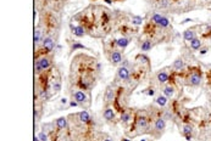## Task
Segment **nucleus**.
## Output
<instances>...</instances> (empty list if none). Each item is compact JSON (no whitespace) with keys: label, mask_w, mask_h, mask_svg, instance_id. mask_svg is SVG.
<instances>
[{"label":"nucleus","mask_w":211,"mask_h":141,"mask_svg":"<svg viewBox=\"0 0 211 141\" xmlns=\"http://www.w3.org/2000/svg\"><path fill=\"white\" fill-rule=\"evenodd\" d=\"M131 119H132V114H131L128 111H123L122 112V114H121V123L122 124H127V123H129L131 122Z\"/></svg>","instance_id":"obj_20"},{"label":"nucleus","mask_w":211,"mask_h":141,"mask_svg":"<svg viewBox=\"0 0 211 141\" xmlns=\"http://www.w3.org/2000/svg\"><path fill=\"white\" fill-rule=\"evenodd\" d=\"M149 123H148V118L145 116H139L136 119V129L143 130V129H148Z\"/></svg>","instance_id":"obj_8"},{"label":"nucleus","mask_w":211,"mask_h":141,"mask_svg":"<svg viewBox=\"0 0 211 141\" xmlns=\"http://www.w3.org/2000/svg\"><path fill=\"white\" fill-rule=\"evenodd\" d=\"M132 23H133V24H137V26L142 24V23H143V18L139 17V16H132Z\"/></svg>","instance_id":"obj_27"},{"label":"nucleus","mask_w":211,"mask_h":141,"mask_svg":"<svg viewBox=\"0 0 211 141\" xmlns=\"http://www.w3.org/2000/svg\"><path fill=\"white\" fill-rule=\"evenodd\" d=\"M103 141H114V140H112V139H110V137H107V139H104Z\"/></svg>","instance_id":"obj_32"},{"label":"nucleus","mask_w":211,"mask_h":141,"mask_svg":"<svg viewBox=\"0 0 211 141\" xmlns=\"http://www.w3.org/2000/svg\"><path fill=\"white\" fill-rule=\"evenodd\" d=\"M70 27H71V31L72 33L76 35V37H84L86 35V28L82 26V24H79V26H72V24H70Z\"/></svg>","instance_id":"obj_12"},{"label":"nucleus","mask_w":211,"mask_h":141,"mask_svg":"<svg viewBox=\"0 0 211 141\" xmlns=\"http://www.w3.org/2000/svg\"><path fill=\"white\" fill-rule=\"evenodd\" d=\"M36 60H38V61H39V65H41V67H42V69L44 70V72L51 68L53 58L50 57V56H48V55H43V56H41V57H36Z\"/></svg>","instance_id":"obj_6"},{"label":"nucleus","mask_w":211,"mask_h":141,"mask_svg":"<svg viewBox=\"0 0 211 141\" xmlns=\"http://www.w3.org/2000/svg\"><path fill=\"white\" fill-rule=\"evenodd\" d=\"M155 101H156V104H157L159 106H162V107H164V106L167 104V97H166L165 95H160V96L156 97Z\"/></svg>","instance_id":"obj_24"},{"label":"nucleus","mask_w":211,"mask_h":141,"mask_svg":"<svg viewBox=\"0 0 211 141\" xmlns=\"http://www.w3.org/2000/svg\"><path fill=\"white\" fill-rule=\"evenodd\" d=\"M162 91H164V95H165L167 99H171V97L175 96V88H173L172 85H166V86L162 89Z\"/></svg>","instance_id":"obj_17"},{"label":"nucleus","mask_w":211,"mask_h":141,"mask_svg":"<svg viewBox=\"0 0 211 141\" xmlns=\"http://www.w3.org/2000/svg\"><path fill=\"white\" fill-rule=\"evenodd\" d=\"M104 118L107 120V122H112V120L115 119V111L112 108V106H106L105 109H104Z\"/></svg>","instance_id":"obj_10"},{"label":"nucleus","mask_w":211,"mask_h":141,"mask_svg":"<svg viewBox=\"0 0 211 141\" xmlns=\"http://www.w3.org/2000/svg\"><path fill=\"white\" fill-rule=\"evenodd\" d=\"M142 141H146V140H142Z\"/></svg>","instance_id":"obj_34"},{"label":"nucleus","mask_w":211,"mask_h":141,"mask_svg":"<svg viewBox=\"0 0 211 141\" xmlns=\"http://www.w3.org/2000/svg\"><path fill=\"white\" fill-rule=\"evenodd\" d=\"M165 129H166V120H165V118H164V117H159V118L155 119L153 130L150 132V134H152L154 137L159 139L160 136L164 134Z\"/></svg>","instance_id":"obj_2"},{"label":"nucleus","mask_w":211,"mask_h":141,"mask_svg":"<svg viewBox=\"0 0 211 141\" xmlns=\"http://www.w3.org/2000/svg\"><path fill=\"white\" fill-rule=\"evenodd\" d=\"M153 43L150 42V40H144V42H142V44H140V50L142 51H144V53H146V51H150V50L153 49Z\"/></svg>","instance_id":"obj_19"},{"label":"nucleus","mask_w":211,"mask_h":141,"mask_svg":"<svg viewBox=\"0 0 211 141\" xmlns=\"http://www.w3.org/2000/svg\"><path fill=\"white\" fill-rule=\"evenodd\" d=\"M70 106H71V107H76V106H79V105H78V102L75 101V100H72V101L70 102Z\"/></svg>","instance_id":"obj_30"},{"label":"nucleus","mask_w":211,"mask_h":141,"mask_svg":"<svg viewBox=\"0 0 211 141\" xmlns=\"http://www.w3.org/2000/svg\"><path fill=\"white\" fill-rule=\"evenodd\" d=\"M183 38H184V40H187V42H192L194 38H196V37H195L194 29H187V31H184Z\"/></svg>","instance_id":"obj_18"},{"label":"nucleus","mask_w":211,"mask_h":141,"mask_svg":"<svg viewBox=\"0 0 211 141\" xmlns=\"http://www.w3.org/2000/svg\"><path fill=\"white\" fill-rule=\"evenodd\" d=\"M182 133H183V135H186L188 137V140H190V135H192V133H193V128L190 125H184Z\"/></svg>","instance_id":"obj_23"},{"label":"nucleus","mask_w":211,"mask_h":141,"mask_svg":"<svg viewBox=\"0 0 211 141\" xmlns=\"http://www.w3.org/2000/svg\"><path fill=\"white\" fill-rule=\"evenodd\" d=\"M107 58L112 66H117L122 63V55L118 50H110V53L107 54Z\"/></svg>","instance_id":"obj_3"},{"label":"nucleus","mask_w":211,"mask_h":141,"mask_svg":"<svg viewBox=\"0 0 211 141\" xmlns=\"http://www.w3.org/2000/svg\"><path fill=\"white\" fill-rule=\"evenodd\" d=\"M123 141H128V140H123Z\"/></svg>","instance_id":"obj_33"},{"label":"nucleus","mask_w":211,"mask_h":141,"mask_svg":"<svg viewBox=\"0 0 211 141\" xmlns=\"http://www.w3.org/2000/svg\"><path fill=\"white\" fill-rule=\"evenodd\" d=\"M77 49H87V47L84 45H82V44H79L78 42H75L73 45H72V47H71V50H72V51H76Z\"/></svg>","instance_id":"obj_28"},{"label":"nucleus","mask_w":211,"mask_h":141,"mask_svg":"<svg viewBox=\"0 0 211 141\" xmlns=\"http://www.w3.org/2000/svg\"><path fill=\"white\" fill-rule=\"evenodd\" d=\"M202 45H203V43L199 38H194L192 42H190V47H192L193 50H199L200 47H202Z\"/></svg>","instance_id":"obj_21"},{"label":"nucleus","mask_w":211,"mask_h":141,"mask_svg":"<svg viewBox=\"0 0 211 141\" xmlns=\"http://www.w3.org/2000/svg\"><path fill=\"white\" fill-rule=\"evenodd\" d=\"M42 47L45 50V51L49 54V53H51L53 50L55 49V40L51 35H48L45 38H43L42 40Z\"/></svg>","instance_id":"obj_5"},{"label":"nucleus","mask_w":211,"mask_h":141,"mask_svg":"<svg viewBox=\"0 0 211 141\" xmlns=\"http://www.w3.org/2000/svg\"><path fill=\"white\" fill-rule=\"evenodd\" d=\"M76 116L82 123H90L92 122V116L89 114L88 111H81V112L76 113Z\"/></svg>","instance_id":"obj_11"},{"label":"nucleus","mask_w":211,"mask_h":141,"mask_svg":"<svg viewBox=\"0 0 211 141\" xmlns=\"http://www.w3.org/2000/svg\"><path fill=\"white\" fill-rule=\"evenodd\" d=\"M206 53H207V47H204V49L200 50V54H202V55H205Z\"/></svg>","instance_id":"obj_31"},{"label":"nucleus","mask_w":211,"mask_h":141,"mask_svg":"<svg viewBox=\"0 0 211 141\" xmlns=\"http://www.w3.org/2000/svg\"><path fill=\"white\" fill-rule=\"evenodd\" d=\"M168 78H170V74H168V72H166L165 69L159 70V72L156 73V80L160 84H165L168 80Z\"/></svg>","instance_id":"obj_13"},{"label":"nucleus","mask_w":211,"mask_h":141,"mask_svg":"<svg viewBox=\"0 0 211 141\" xmlns=\"http://www.w3.org/2000/svg\"><path fill=\"white\" fill-rule=\"evenodd\" d=\"M161 18H162V15L161 14H154L152 16V18H150V22H153L154 24H159L160 21H161Z\"/></svg>","instance_id":"obj_25"},{"label":"nucleus","mask_w":211,"mask_h":141,"mask_svg":"<svg viewBox=\"0 0 211 141\" xmlns=\"http://www.w3.org/2000/svg\"><path fill=\"white\" fill-rule=\"evenodd\" d=\"M172 67H173L176 70H181V69H183V68H184V61H183L182 58H178V60H176V61L173 62Z\"/></svg>","instance_id":"obj_22"},{"label":"nucleus","mask_w":211,"mask_h":141,"mask_svg":"<svg viewBox=\"0 0 211 141\" xmlns=\"http://www.w3.org/2000/svg\"><path fill=\"white\" fill-rule=\"evenodd\" d=\"M42 29H41V26H37L36 27V31H34V44L36 46H38L39 44L42 43Z\"/></svg>","instance_id":"obj_16"},{"label":"nucleus","mask_w":211,"mask_h":141,"mask_svg":"<svg viewBox=\"0 0 211 141\" xmlns=\"http://www.w3.org/2000/svg\"><path fill=\"white\" fill-rule=\"evenodd\" d=\"M129 76H131V70L128 67H125V66H120L118 69H117V79L120 80H128L129 79Z\"/></svg>","instance_id":"obj_7"},{"label":"nucleus","mask_w":211,"mask_h":141,"mask_svg":"<svg viewBox=\"0 0 211 141\" xmlns=\"http://www.w3.org/2000/svg\"><path fill=\"white\" fill-rule=\"evenodd\" d=\"M103 1H105L107 4H112V3H116V1H123V0H103Z\"/></svg>","instance_id":"obj_29"},{"label":"nucleus","mask_w":211,"mask_h":141,"mask_svg":"<svg viewBox=\"0 0 211 141\" xmlns=\"http://www.w3.org/2000/svg\"><path fill=\"white\" fill-rule=\"evenodd\" d=\"M55 125L59 130H61V132H64L65 129L68 128V119L66 117H60L55 120Z\"/></svg>","instance_id":"obj_9"},{"label":"nucleus","mask_w":211,"mask_h":141,"mask_svg":"<svg viewBox=\"0 0 211 141\" xmlns=\"http://www.w3.org/2000/svg\"><path fill=\"white\" fill-rule=\"evenodd\" d=\"M115 85L110 84L106 90H105V94H104V104L105 106H109L110 104H112V101L115 100Z\"/></svg>","instance_id":"obj_4"},{"label":"nucleus","mask_w":211,"mask_h":141,"mask_svg":"<svg viewBox=\"0 0 211 141\" xmlns=\"http://www.w3.org/2000/svg\"><path fill=\"white\" fill-rule=\"evenodd\" d=\"M131 43V39L129 38H126V37H122V38H118L115 40V44L118 46V47H121V49H125Z\"/></svg>","instance_id":"obj_15"},{"label":"nucleus","mask_w":211,"mask_h":141,"mask_svg":"<svg viewBox=\"0 0 211 141\" xmlns=\"http://www.w3.org/2000/svg\"><path fill=\"white\" fill-rule=\"evenodd\" d=\"M159 27H161V28H167L168 26H170V19L167 18V17H165V16H162V18H161V21H160V23L157 24Z\"/></svg>","instance_id":"obj_26"},{"label":"nucleus","mask_w":211,"mask_h":141,"mask_svg":"<svg viewBox=\"0 0 211 141\" xmlns=\"http://www.w3.org/2000/svg\"><path fill=\"white\" fill-rule=\"evenodd\" d=\"M200 83H202V76H200L199 73L190 74V77H189V84L190 85L198 86V85H200Z\"/></svg>","instance_id":"obj_14"},{"label":"nucleus","mask_w":211,"mask_h":141,"mask_svg":"<svg viewBox=\"0 0 211 141\" xmlns=\"http://www.w3.org/2000/svg\"><path fill=\"white\" fill-rule=\"evenodd\" d=\"M71 96H72V100L78 102L79 106H82L84 108L90 107V93L89 91H83V90L73 89L71 91Z\"/></svg>","instance_id":"obj_1"}]
</instances>
